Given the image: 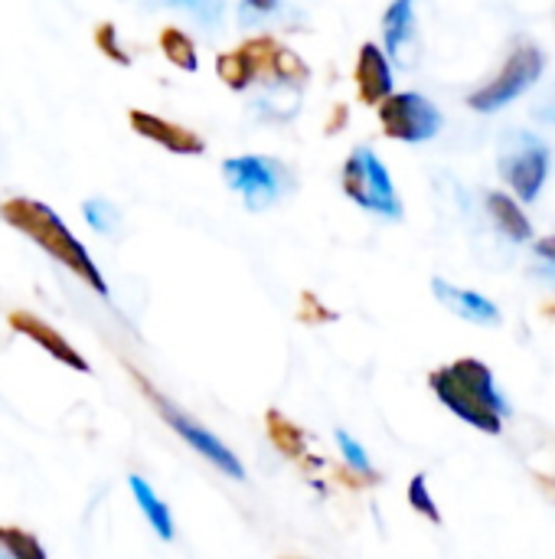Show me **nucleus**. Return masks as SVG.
Segmentation results:
<instances>
[{
  "mask_svg": "<svg viewBox=\"0 0 555 559\" xmlns=\"http://www.w3.org/2000/svg\"><path fill=\"white\" fill-rule=\"evenodd\" d=\"M0 219L7 226H13L20 236H26L29 242H36L52 262H59L62 269H69L95 295L108 298V282H105L101 269L95 265L92 252L72 236V229L62 223V216H56V210H49L43 200L13 197V200L0 203Z\"/></svg>",
  "mask_w": 555,
  "mask_h": 559,
  "instance_id": "1",
  "label": "nucleus"
},
{
  "mask_svg": "<svg viewBox=\"0 0 555 559\" xmlns=\"http://www.w3.org/2000/svg\"><path fill=\"white\" fill-rule=\"evenodd\" d=\"M429 383H432V393L468 426H474L487 436L504 432V419L510 416V406L497 393L494 373L487 364H481L474 357H461V360L435 370L429 377Z\"/></svg>",
  "mask_w": 555,
  "mask_h": 559,
  "instance_id": "2",
  "label": "nucleus"
},
{
  "mask_svg": "<svg viewBox=\"0 0 555 559\" xmlns=\"http://www.w3.org/2000/svg\"><path fill=\"white\" fill-rule=\"evenodd\" d=\"M222 180L232 193L242 197L245 210L262 213L281 203L294 190V174L288 164L278 157H262V154H242L222 160Z\"/></svg>",
  "mask_w": 555,
  "mask_h": 559,
  "instance_id": "3",
  "label": "nucleus"
},
{
  "mask_svg": "<svg viewBox=\"0 0 555 559\" xmlns=\"http://www.w3.org/2000/svg\"><path fill=\"white\" fill-rule=\"evenodd\" d=\"M340 183H343V193L376 213V216H386V219H399L402 216V200L396 193V183L386 170V164L376 157L373 147H353L347 164H343V174H340Z\"/></svg>",
  "mask_w": 555,
  "mask_h": 559,
  "instance_id": "4",
  "label": "nucleus"
},
{
  "mask_svg": "<svg viewBox=\"0 0 555 559\" xmlns=\"http://www.w3.org/2000/svg\"><path fill=\"white\" fill-rule=\"evenodd\" d=\"M134 380H137V386H141V393L150 400V406L157 409V416L196 452V455H203L213 468H219L226 478H232V481H245V468H242V462L236 459V452L216 436V432H209L206 426H200L193 416H186L177 403H170L164 393H157L141 373H134Z\"/></svg>",
  "mask_w": 555,
  "mask_h": 559,
  "instance_id": "5",
  "label": "nucleus"
},
{
  "mask_svg": "<svg viewBox=\"0 0 555 559\" xmlns=\"http://www.w3.org/2000/svg\"><path fill=\"white\" fill-rule=\"evenodd\" d=\"M543 66H546V56L540 52V46H533V43L514 46V52L497 69V75L487 85H481L478 92L468 95V105L474 111H497V108H504L507 102L520 98L543 75Z\"/></svg>",
  "mask_w": 555,
  "mask_h": 559,
  "instance_id": "6",
  "label": "nucleus"
},
{
  "mask_svg": "<svg viewBox=\"0 0 555 559\" xmlns=\"http://www.w3.org/2000/svg\"><path fill=\"white\" fill-rule=\"evenodd\" d=\"M379 128L393 141L419 144L442 131V111L419 92H393L376 105Z\"/></svg>",
  "mask_w": 555,
  "mask_h": 559,
  "instance_id": "7",
  "label": "nucleus"
},
{
  "mask_svg": "<svg viewBox=\"0 0 555 559\" xmlns=\"http://www.w3.org/2000/svg\"><path fill=\"white\" fill-rule=\"evenodd\" d=\"M550 174V147L533 134H517L500 154V177L514 187L520 200H536Z\"/></svg>",
  "mask_w": 555,
  "mask_h": 559,
  "instance_id": "8",
  "label": "nucleus"
},
{
  "mask_svg": "<svg viewBox=\"0 0 555 559\" xmlns=\"http://www.w3.org/2000/svg\"><path fill=\"white\" fill-rule=\"evenodd\" d=\"M128 121H131L134 134H141V138L160 144V147L170 151V154L200 157V154L206 151V141H203L196 131H190L186 124H177V121H170V118H160V115H154V111L131 108V111H128Z\"/></svg>",
  "mask_w": 555,
  "mask_h": 559,
  "instance_id": "9",
  "label": "nucleus"
},
{
  "mask_svg": "<svg viewBox=\"0 0 555 559\" xmlns=\"http://www.w3.org/2000/svg\"><path fill=\"white\" fill-rule=\"evenodd\" d=\"M10 328L20 334V337H26V341H33L36 347H43L56 364H62V367H69V370H75V373H88L92 367H88V360L49 324V321H43L39 314H33V311H10Z\"/></svg>",
  "mask_w": 555,
  "mask_h": 559,
  "instance_id": "10",
  "label": "nucleus"
},
{
  "mask_svg": "<svg viewBox=\"0 0 555 559\" xmlns=\"http://www.w3.org/2000/svg\"><path fill=\"white\" fill-rule=\"evenodd\" d=\"M415 7L419 0H393L386 16H383V39H386V56L412 69L419 62V23H415Z\"/></svg>",
  "mask_w": 555,
  "mask_h": 559,
  "instance_id": "11",
  "label": "nucleus"
},
{
  "mask_svg": "<svg viewBox=\"0 0 555 559\" xmlns=\"http://www.w3.org/2000/svg\"><path fill=\"white\" fill-rule=\"evenodd\" d=\"M353 82H357L363 105H379L386 95H393V66H389V56L376 43L360 46L357 66H353Z\"/></svg>",
  "mask_w": 555,
  "mask_h": 559,
  "instance_id": "12",
  "label": "nucleus"
},
{
  "mask_svg": "<svg viewBox=\"0 0 555 559\" xmlns=\"http://www.w3.org/2000/svg\"><path fill=\"white\" fill-rule=\"evenodd\" d=\"M432 288H435V298H438L448 311H455L458 318H464V321H471V324H491V328L500 324L497 305L487 301L484 295H478V292H471V288H458V285L445 282V278H435Z\"/></svg>",
  "mask_w": 555,
  "mask_h": 559,
  "instance_id": "13",
  "label": "nucleus"
},
{
  "mask_svg": "<svg viewBox=\"0 0 555 559\" xmlns=\"http://www.w3.org/2000/svg\"><path fill=\"white\" fill-rule=\"evenodd\" d=\"M128 488H131V495H134V501H137L144 521L150 524V531H154L164 544H170V540H173V518H170V508L157 498V491H154L141 475H131V478H128Z\"/></svg>",
  "mask_w": 555,
  "mask_h": 559,
  "instance_id": "14",
  "label": "nucleus"
},
{
  "mask_svg": "<svg viewBox=\"0 0 555 559\" xmlns=\"http://www.w3.org/2000/svg\"><path fill=\"white\" fill-rule=\"evenodd\" d=\"M252 108H255V115H258L262 121L285 124V121H291V118L301 111V88L272 82V85L265 88V95H258V98L252 102Z\"/></svg>",
  "mask_w": 555,
  "mask_h": 559,
  "instance_id": "15",
  "label": "nucleus"
},
{
  "mask_svg": "<svg viewBox=\"0 0 555 559\" xmlns=\"http://www.w3.org/2000/svg\"><path fill=\"white\" fill-rule=\"evenodd\" d=\"M216 75L222 79L226 88L245 92L258 79V66H255V59L249 56L245 46H236V49H226V52L216 56Z\"/></svg>",
  "mask_w": 555,
  "mask_h": 559,
  "instance_id": "16",
  "label": "nucleus"
},
{
  "mask_svg": "<svg viewBox=\"0 0 555 559\" xmlns=\"http://www.w3.org/2000/svg\"><path fill=\"white\" fill-rule=\"evenodd\" d=\"M487 210H491V216H494V223L500 226L504 236H510V239H517V242H527V239L533 236V226H530L527 213L520 210V203H517L514 197H507V193H491V197H487Z\"/></svg>",
  "mask_w": 555,
  "mask_h": 559,
  "instance_id": "17",
  "label": "nucleus"
},
{
  "mask_svg": "<svg viewBox=\"0 0 555 559\" xmlns=\"http://www.w3.org/2000/svg\"><path fill=\"white\" fill-rule=\"evenodd\" d=\"M157 46L164 52V59L170 66H177L180 72H196L200 69V52H196V43L186 29L180 26H164L160 36H157Z\"/></svg>",
  "mask_w": 555,
  "mask_h": 559,
  "instance_id": "18",
  "label": "nucleus"
},
{
  "mask_svg": "<svg viewBox=\"0 0 555 559\" xmlns=\"http://www.w3.org/2000/svg\"><path fill=\"white\" fill-rule=\"evenodd\" d=\"M268 75H272V82L304 88V82L311 79V66L301 59V52H294L291 46H281V43H278V46H275V52H272Z\"/></svg>",
  "mask_w": 555,
  "mask_h": 559,
  "instance_id": "19",
  "label": "nucleus"
},
{
  "mask_svg": "<svg viewBox=\"0 0 555 559\" xmlns=\"http://www.w3.org/2000/svg\"><path fill=\"white\" fill-rule=\"evenodd\" d=\"M268 436L275 442V449L294 462H304V452H307V436L291 423L285 419L281 413H268Z\"/></svg>",
  "mask_w": 555,
  "mask_h": 559,
  "instance_id": "20",
  "label": "nucleus"
},
{
  "mask_svg": "<svg viewBox=\"0 0 555 559\" xmlns=\"http://www.w3.org/2000/svg\"><path fill=\"white\" fill-rule=\"evenodd\" d=\"M294 7L288 0H239V20L245 26H265L278 20H291Z\"/></svg>",
  "mask_w": 555,
  "mask_h": 559,
  "instance_id": "21",
  "label": "nucleus"
},
{
  "mask_svg": "<svg viewBox=\"0 0 555 559\" xmlns=\"http://www.w3.org/2000/svg\"><path fill=\"white\" fill-rule=\"evenodd\" d=\"M0 559H46V550L29 531L0 524Z\"/></svg>",
  "mask_w": 555,
  "mask_h": 559,
  "instance_id": "22",
  "label": "nucleus"
},
{
  "mask_svg": "<svg viewBox=\"0 0 555 559\" xmlns=\"http://www.w3.org/2000/svg\"><path fill=\"white\" fill-rule=\"evenodd\" d=\"M334 439H337V449H340V455H343L347 468H353L360 478H376V472H373V462H370L366 449H363L350 432L337 429V432H334Z\"/></svg>",
  "mask_w": 555,
  "mask_h": 559,
  "instance_id": "23",
  "label": "nucleus"
},
{
  "mask_svg": "<svg viewBox=\"0 0 555 559\" xmlns=\"http://www.w3.org/2000/svg\"><path fill=\"white\" fill-rule=\"evenodd\" d=\"M82 213H85V219H88V226L95 229V233H114L118 226H121V213L114 210V203H108V200H101V197H92V200H85V206H82Z\"/></svg>",
  "mask_w": 555,
  "mask_h": 559,
  "instance_id": "24",
  "label": "nucleus"
},
{
  "mask_svg": "<svg viewBox=\"0 0 555 559\" xmlns=\"http://www.w3.org/2000/svg\"><path fill=\"white\" fill-rule=\"evenodd\" d=\"M95 46H98V52H101V56H108L111 62H118V66H131V56H128V49L121 46V39H118V26H114V23H98V26H95Z\"/></svg>",
  "mask_w": 555,
  "mask_h": 559,
  "instance_id": "25",
  "label": "nucleus"
},
{
  "mask_svg": "<svg viewBox=\"0 0 555 559\" xmlns=\"http://www.w3.org/2000/svg\"><path fill=\"white\" fill-rule=\"evenodd\" d=\"M409 504H412V511H419V514H422V518H429L432 524H442V514H438L435 498L429 495V481H425V475H415V478L409 481Z\"/></svg>",
  "mask_w": 555,
  "mask_h": 559,
  "instance_id": "26",
  "label": "nucleus"
},
{
  "mask_svg": "<svg viewBox=\"0 0 555 559\" xmlns=\"http://www.w3.org/2000/svg\"><path fill=\"white\" fill-rule=\"evenodd\" d=\"M177 10H186L200 23H219L226 13V0H164Z\"/></svg>",
  "mask_w": 555,
  "mask_h": 559,
  "instance_id": "27",
  "label": "nucleus"
},
{
  "mask_svg": "<svg viewBox=\"0 0 555 559\" xmlns=\"http://www.w3.org/2000/svg\"><path fill=\"white\" fill-rule=\"evenodd\" d=\"M536 252H540L543 259L555 262V236H546V239H540V242H536Z\"/></svg>",
  "mask_w": 555,
  "mask_h": 559,
  "instance_id": "28",
  "label": "nucleus"
}]
</instances>
